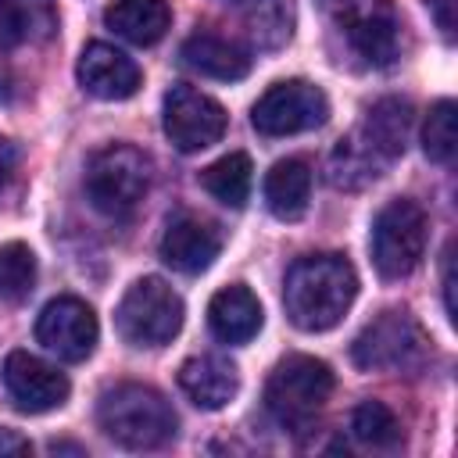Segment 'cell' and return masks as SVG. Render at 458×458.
<instances>
[{"label": "cell", "instance_id": "cell-1", "mask_svg": "<svg viewBox=\"0 0 458 458\" xmlns=\"http://www.w3.org/2000/svg\"><path fill=\"white\" fill-rule=\"evenodd\" d=\"M358 293V272L344 254H308L286 268L283 304L297 329H333Z\"/></svg>", "mask_w": 458, "mask_h": 458}, {"label": "cell", "instance_id": "cell-2", "mask_svg": "<svg viewBox=\"0 0 458 458\" xmlns=\"http://www.w3.org/2000/svg\"><path fill=\"white\" fill-rule=\"evenodd\" d=\"M97 422L114 444L129 451H154L168 444L179 426L165 394L143 383H118L107 390L97 404Z\"/></svg>", "mask_w": 458, "mask_h": 458}, {"label": "cell", "instance_id": "cell-3", "mask_svg": "<svg viewBox=\"0 0 458 458\" xmlns=\"http://www.w3.org/2000/svg\"><path fill=\"white\" fill-rule=\"evenodd\" d=\"M333 394V372L326 361L311 354H290L283 358L268 383H265V404L276 415L279 426L301 433L315 422V415L326 408Z\"/></svg>", "mask_w": 458, "mask_h": 458}, {"label": "cell", "instance_id": "cell-4", "mask_svg": "<svg viewBox=\"0 0 458 458\" xmlns=\"http://www.w3.org/2000/svg\"><path fill=\"white\" fill-rule=\"evenodd\" d=\"M82 186L97 211L125 218L140 208L150 190V157L129 143H111L89 157Z\"/></svg>", "mask_w": 458, "mask_h": 458}, {"label": "cell", "instance_id": "cell-5", "mask_svg": "<svg viewBox=\"0 0 458 458\" xmlns=\"http://www.w3.org/2000/svg\"><path fill=\"white\" fill-rule=\"evenodd\" d=\"M429 354V336L404 308L379 311L351 344V358L365 372H408Z\"/></svg>", "mask_w": 458, "mask_h": 458}, {"label": "cell", "instance_id": "cell-6", "mask_svg": "<svg viewBox=\"0 0 458 458\" xmlns=\"http://www.w3.org/2000/svg\"><path fill=\"white\" fill-rule=\"evenodd\" d=\"M182 297L157 276L136 279L118 301L114 326L132 347H165L182 329Z\"/></svg>", "mask_w": 458, "mask_h": 458}, {"label": "cell", "instance_id": "cell-7", "mask_svg": "<svg viewBox=\"0 0 458 458\" xmlns=\"http://www.w3.org/2000/svg\"><path fill=\"white\" fill-rule=\"evenodd\" d=\"M372 265L383 279H404L426 254V211L415 200H390L372 222Z\"/></svg>", "mask_w": 458, "mask_h": 458}, {"label": "cell", "instance_id": "cell-8", "mask_svg": "<svg viewBox=\"0 0 458 458\" xmlns=\"http://www.w3.org/2000/svg\"><path fill=\"white\" fill-rule=\"evenodd\" d=\"M329 118V100L315 82L304 79H286L268 86L254 111L250 122L261 136H293V132H308L318 129Z\"/></svg>", "mask_w": 458, "mask_h": 458}, {"label": "cell", "instance_id": "cell-9", "mask_svg": "<svg viewBox=\"0 0 458 458\" xmlns=\"http://www.w3.org/2000/svg\"><path fill=\"white\" fill-rule=\"evenodd\" d=\"M225 122H229L225 107L193 86H172L165 97V132L186 154L218 143Z\"/></svg>", "mask_w": 458, "mask_h": 458}, {"label": "cell", "instance_id": "cell-10", "mask_svg": "<svg viewBox=\"0 0 458 458\" xmlns=\"http://www.w3.org/2000/svg\"><path fill=\"white\" fill-rule=\"evenodd\" d=\"M100 336L97 315L79 297H54L36 318V340L61 361H82L93 354Z\"/></svg>", "mask_w": 458, "mask_h": 458}, {"label": "cell", "instance_id": "cell-11", "mask_svg": "<svg viewBox=\"0 0 458 458\" xmlns=\"http://www.w3.org/2000/svg\"><path fill=\"white\" fill-rule=\"evenodd\" d=\"M344 29L351 47L376 68H386L401 57L404 21L390 0H358L344 11Z\"/></svg>", "mask_w": 458, "mask_h": 458}, {"label": "cell", "instance_id": "cell-12", "mask_svg": "<svg viewBox=\"0 0 458 458\" xmlns=\"http://www.w3.org/2000/svg\"><path fill=\"white\" fill-rule=\"evenodd\" d=\"M4 386H7L11 401L29 415L61 408L68 401L64 372H57L54 365H47L43 358H36L29 351H11L4 358Z\"/></svg>", "mask_w": 458, "mask_h": 458}, {"label": "cell", "instance_id": "cell-13", "mask_svg": "<svg viewBox=\"0 0 458 458\" xmlns=\"http://www.w3.org/2000/svg\"><path fill=\"white\" fill-rule=\"evenodd\" d=\"M79 82L97 100H125L140 89V64L111 43H89L79 57Z\"/></svg>", "mask_w": 458, "mask_h": 458}, {"label": "cell", "instance_id": "cell-14", "mask_svg": "<svg viewBox=\"0 0 458 458\" xmlns=\"http://www.w3.org/2000/svg\"><path fill=\"white\" fill-rule=\"evenodd\" d=\"M222 250V236L211 222L197 218V215H179L168 222L165 236H161V258L186 276H197L204 268H211V261Z\"/></svg>", "mask_w": 458, "mask_h": 458}, {"label": "cell", "instance_id": "cell-15", "mask_svg": "<svg viewBox=\"0 0 458 458\" xmlns=\"http://www.w3.org/2000/svg\"><path fill=\"white\" fill-rule=\"evenodd\" d=\"M179 386L182 394L204 408V411H218L225 408L236 390H240V376H236V365L225 361V358H215V354H204V358H190L182 361L179 369Z\"/></svg>", "mask_w": 458, "mask_h": 458}, {"label": "cell", "instance_id": "cell-16", "mask_svg": "<svg viewBox=\"0 0 458 458\" xmlns=\"http://www.w3.org/2000/svg\"><path fill=\"white\" fill-rule=\"evenodd\" d=\"M179 57H182L186 68H193L208 79H222V82H236L250 72V54L240 43H233L225 36H215V32H193L182 43Z\"/></svg>", "mask_w": 458, "mask_h": 458}, {"label": "cell", "instance_id": "cell-17", "mask_svg": "<svg viewBox=\"0 0 458 458\" xmlns=\"http://www.w3.org/2000/svg\"><path fill=\"white\" fill-rule=\"evenodd\" d=\"M208 322H211V333L218 340H225V344H247L261 329V304H258V297L243 283H233V286H225V290H218L211 297Z\"/></svg>", "mask_w": 458, "mask_h": 458}, {"label": "cell", "instance_id": "cell-18", "mask_svg": "<svg viewBox=\"0 0 458 458\" xmlns=\"http://www.w3.org/2000/svg\"><path fill=\"white\" fill-rule=\"evenodd\" d=\"M57 29L54 0H0V50L47 43Z\"/></svg>", "mask_w": 458, "mask_h": 458}, {"label": "cell", "instance_id": "cell-19", "mask_svg": "<svg viewBox=\"0 0 458 458\" xmlns=\"http://www.w3.org/2000/svg\"><path fill=\"white\" fill-rule=\"evenodd\" d=\"M104 21L122 39H129L136 47H150L168 32L172 7H168V0H114L104 11Z\"/></svg>", "mask_w": 458, "mask_h": 458}, {"label": "cell", "instance_id": "cell-20", "mask_svg": "<svg viewBox=\"0 0 458 458\" xmlns=\"http://www.w3.org/2000/svg\"><path fill=\"white\" fill-rule=\"evenodd\" d=\"M308 197H311V168L301 157H286L276 161L272 172L265 175V204L276 218L293 222L308 211Z\"/></svg>", "mask_w": 458, "mask_h": 458}, {"label": "cell", "instance_id": "cell-21", "mask_svg": "<svg viewBox=\"0 0 458 458\" xmlns=\"http://www.w3.org/2000/svg\"><path fill=\"white\" fill-rule=\"evenodd\" d=\"M358 132L386 157H401L408 147V132H411V104L401 97H383L365 111V122L358 125Z\"/></svg>", "mask_w": 458, "mask_h": 458}, {"label": "cell", "instance_id": "cell-22", "mask_svg": "<svg viewBox=\"0 0 458 458\" xmlns=\"http://www.w3.org/2000/svg\"><path fill=\"white\" fill-rule=\"evenodd\" d=\"M386 165H390V161L354 129V132L344 136V140L336 143V150L329 154V179H333V186H340V190H361V186H369L372 179H379Z\"/></svg>", "mask_w": 458, "mask_h": 458}, {"label": "cell", "instance_id": "cell-23", "mask_svg": "<svg viewBox=\"0 0 458 458\" xmlns=\"http://www.w3.org/2000/svg\"><path fill=\"white\" fill-rule=\"evenodd\" d=\"M293 0H243V25L258 50H279L293 36Z\"/></svg>", "mask_w": 458, "mask_h": 458}, {"label": "cell", "instance_id": "cell-24", "mask_svg": "<svg viewBox=\"0 0 458 458\" xmlns=\"http://www.w3.org/2000/svg\"><path fill=\"white\" fill-rule=\"evenodd\" d=\"M250 179H254V168H250V157L233 150L225 157H218L215 165H208L200 172V186L225 208H243L247 197H250Z\"/></svg>", "mask_w": 458, "mask_h": 458}, {"label": "cell", "instance_id": "cell-25", "mask_svg": "<svg viewBox=\"0 0 458 458\" xmlns=\"http://www.w3.org/2000/svg\"><path fill=\"white\" fill-rule=\"evenodd\" d=\"M351 433L365 444V447H376V451H390L401 444V422L397 415L383 404V401H361L351 415Z\"/></svg>", "mask_w": 458, "mask_h": 458}, {"label": "cell", "instance_id": "cell-26", "mask_svg": "<svg viewBox=\"0 0 458 458\" xmlns=\"http://www.w3.org/2000/svg\"><path fill=\"white\" fill-rule=\"evenodd\" d=\"M422 150L437 165H451L458 150V129H454V100H437L422 125Z\"/></svg>", "mask_w": 458, "mask_h": 458}, {"label": "cell", "instance_id": "cell-27", "mask_svg": "<svg viewBox=\"0 0 458 458\" xmlns=\"http://www.w3.org/2000/svg\"><path fill=\"white\" fill-rule=\"evenodd\" d=\"M32 283H36V254L25 243H4L0 247V297L25 301Z\"/></svg>", "mask_w": 458, "mask_h": 458}, {"label": "cell", "instance_id": "cell-28", "mask_svg": "<svg viewBox=\"0 0 458 458\" xmlns=\"http://www.w3.org/2000/svg\"><path fill=\"white\" fill-rule=\"evenodd\" d=\"M426 7H429V14H433V21H437V29L447 36V39H454V11H458V0H426Z\"/></svg>", "mask_w": 458, "mask_h": 458}, {"label": "cell", "instance_id": "cell-29", "mask_svg": "<svg viewBox=\"0 0 458 458\" xmlns=\"http://www.w3.org/2000/svg\"><path fill=\"white\" fill-rule=\"evenodd\" d=\"M444 308H447V318L454 322L458 308H454V247L444 250Z\"/></svg>", "mask_w": 458, "mask_h": 458}, {"label": "cell", "instance_id": "cell-30", "mask_svg": "<svg viewBox=\"0 0 458 458\" xmlns=\"http://www.w3.org/2000/svg\"><path fill=\"white\" fill-rule=\"evenodd\" d=\"M14 165H18V150L7 136H0V190L7 186V179L14 175Z\"/></svg>", "mask_w": 458, "mask_h": 458}, {"label": "cell", "instance_id": "cell-31", "mask_svg": "<svg viewBox=\"0 0 458 458\" xmlns=\"http://www.w3.org/2000/svg\"><path fill=\"white\" fill-rule=\"evenodd\" d=\"M29 451H32L29 440H21L11 429H0V454H29Z\"/></svg>", "mask_w": 458, "mask_h": 458}, {"label": "cell", "instance_id": "cell-32", "mask_svg": "<svg viewBox=\"0 0 458 458\" xmlns=\"http://www.w3.org/2000/svg\"><path fill=\"white\" fill-rule=\"evenodd\" d=\"M326 7H333V11H347V7H354L358 0H322Z\"/></svg>", "mask_w": 458, "mask_h": 458}]
</instances>
